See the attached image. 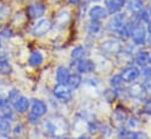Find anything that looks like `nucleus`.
<instances>
[{
	"mask_svg": "<svg viewBox=\"0 0 151 139\" xmlns=\"http://www.w3.org/2000/svg\"><path fill=\"white\" fill-rule=\"evenodd\" d=\"M43 126L50 136L56 137V138L65 137L68 132V124H67L66 119H63L62 117H59V116H55V117H52V118L45 120Z\"/></svg>",
	"mask_w": 151,
	"mask_h": 139,
	"instance_id": "f257e3e1",
	"label": "nucleus"
},
{
	"mask_svg": "<svg viewBox=\"0 0 151 139\" xmlns=\"http://www.w3.org/2000/svg\"><path fill=\"white\" fill-rule=\"evenodd\" d=\"M47 113V105L45 102L40 101V100H34L32 103V107L31 111L28 113V119L32 124H37L39 119L45 116Z\"/></svg>",
	"mask_w": 151,
	"mask_h": 139,
	"instance_id": "f03ea898",
	"label": "nucleus"
},
{
	"mask_svg": "<svg viewBox=\"0 0 151 139\" xmlns=\"http://www.w3.org/2000/svg\"><path fill=\"white\" fill-rule=\"evenodd\" d=\"M53 92H54V96L63 103H68L73 100V91H72V88L68 87V84L58 83L54 87Z\"/></svg>",
	"mask_w": 151,
	"mask_h": 139,
	"instance_id": "7ed1b4c3",
	"label": "nucleus"
},
{
	"mask_svg": "<svg viewBox=\"0 0 151 139\" xmlns=\"http://www.w3.org/2000/svg\"><path fill=\"white\" fill-rule=\"evenodd\" d=\"M132 22V28H131V33L130 36L132 39V41L136 43V44H144L147 42V32L145 29L137 22V21H131Z\"/></svg>",
	"mask_w": 151,
	"mask_h": 139,
	"instance_id": "20e7f679",
	"label": "nucleus"
},
{
	"mask_svg": "<svg viewBox=\"0 0 151 139\" xmlns=\"http://www.w3.org/2000/svg\"><path fill=\"white\" fill-rule=\"evenodd\" d=\"M101 50L106 55H117L122 50V44L119 40L108 39L101 43Z\"/></svg>",
	"mask_w": 151,
	"mask_h": 139,
	"instance_id": "39448f33",
	"label": "nucleus"
},
{
	"mask_svg": "<svg viewBox=\"0 0 151 139\" xmlns=\"http://www.w3.org/2000/svg\"><path fill=\"white\" fill-rule=\"evenodd\" d=\"M119 75L123 78L124 82L131 83V82H135L139 77L141 71H139V69L136 66H128V67H125V68H123V69L121 70Z\"/></svg>",
	"mask_w": 151,
	"mask_h": 139,
	"instance_id": "423d86ee",
	"label": "nucleus"
},
{
	"mask_svg": "<svg viewBox=\"0 0 151 139\" xmlns=\"http://www.w3.org/2000/svg\"><path fill=\"white\" fill-rule=\"evenodd\" d=\"M52 28V22L48 19H41L33 26L32 28V35L34 36H42L48 33Z\"/></svg>",
	"mask_w": 151,
	"mask_h": 139,
	"instance_id": "0eeeda50",
	"label": "nucleus"
},
{
	"mask_svg": "<svg viewBox=\"0 0 151 139\" xmlns=\"http://www.w3.org/2000/svg\"><path fill=\"white\" fill-rule=\"evenodd\" d=\"M46 13V7L41 2H35L28 6L27 8V15L31 19H39Z\"/></svg>",
	"mask_w": 151,
	"mask_h": 139,
	"instance_id": "6e6552de",
	"label": "nucleus"
},
{
	"mask_svg": "<svg viewBox=\"0 0 151 139\" xmlns=\"http://www.w3.org/2000/svg\"><path fill=\"white\" fill-rule=\"evenodd\" d=\"M89 16H90V20L102 21V20L107 19L108 11L102 6H94L89 9Z\"/></svg>",
	"mask_w": 151,
	"mask_h": 139,
	"instance_id": "1a4fd4ad",
	"label": "nucleus"
},
{
	"mask_svg": "<svg viewBox=\"0 0 151 139\" xmlns=\"http://www.w3.org/2000/svg\"><path fill=\"white\" fill-rule=\"evenodd\" d=\"M125 21H127L125 14H123V13H115V15L110 19V21L108 22V28L115 33Z\"/></svg>",
	"mask_w": 151,
	"mask_h": 139,
	"instance_id": "9d476101",
	"label": "nucleus"
},
{
	"mask_svg": "<svg viewBox=\"0 0 151 139\" xmlns=\"http://www.w3.org/2000/svg\"><path fill=\"white\" fill-rule=\"evenodd\" d=\"M128 92H129V95L131 97L137 98V100H141V98H143L145 96L147 90H145V88H144L143 84H141V83H132L129 87Z\"/></svg>",
	"mask_w": 151,
	"mask_h": 139,
	"instance_id": "9b49d317",
	"label": "nucleus"
},
{
	"mask_svg": "<svg viewBox=\"0 0 151 139\" xmlns=\"http://www.w3.org/2000/svg\"><path fill=\"white\" fill-rule=\"evenodd\" d=\"M104 2H106V9L108 11V13L115 14L122 9L127 0H104Z\"/></svg>",
	"mask_w": 151,
	"mask_h": 139,
	"instance_id": "f8f14e48",
	"label": "nucleus"
},
{
	"mask_svg": "<svg viewBox=\"0 0 151 139\" xmlns=\"http://www.w3.org/2000/svg\"><path fill=\"white\" fill-rule=\"evenodd\" d=\"M0 117H5L7 119H13V110L11 107V103L0 96Z\"/></svg>",
	"mask_w": 151,
	"mask_h": 139,
	"instance_id": "ddd939ff",
	"label": "nucleus"
},
{
	"mask_svg": "<svg viewBox=\"0 0 151 139\" xmlns=\"http://www.w3.org/2000/svg\"><path fill=\"white\" fill-rule=\"evenodd\" d=\"M76 69H77L78 72H81V74H89V72L94 71V69H95V63L91 60H84V59H82V60L78 61Z\"/></svg>",
	"mask_w": 151,
	"mask_h": 139,
	"instance_id": "4468645a",
	"label": "nucleus"
},
{
	"mask_svg": "<svg viewBox=\"0 0 151 139\" xmlns=\"http://www.w3.org/2000/svg\"><path fill=\"white\" fill-rule=\"evenodd\" d=\"M13 107L19 113H25L29 107V101L25 96H19V98L13 103Z\"/></svg>",
	"mask_w": 151,
	"mask_h": 139,
	"instance_id": "2eb2a0df",
	"label": "nucleus"
},
{
	"mask_svg": "<svg viewBox=\"0 0 151 139\" xmlns=\"http://www.w3.org/2000/svg\"><path fill=\"white\" fill-rule=\"evenodd\" d=\"M127 7L130 13L138 15L142 12V9L144 8V2H143V0H129L127 4Z\"/></svg>",
	"mask_w": 151,
	"mask_h": 139,
	"instance_id": "dca6fc26",
	"label": "nucleus"
},
{
	"mask_svg": "<svg viewBox=\"0 0 151 139\" xmlns=\"http://www.w3.org/2000/svg\"><path fill=\"white\" fill-rule=\"evenodd\" d=\"M135 62L138 67H147L150 63V54L148 52H139L137 53L136 57H135Z\"/></svg>",
	"mask_w": 151,
	"mask_h": 139,
	"instance_id": "f3484780",
	"label": "nucleus"
},
{
	"mask_svg": "<svg viewBox=\"0 0 151 139\" xmlns=\"http://www.w3.org/2000/svg\"><path fill=\"white\" fill-rule=\"evenodd\" d=\"M70 76V72L69 70L67 69L66 67H59L56 70V80L59 83H62V84H67L68 82V78Z\"/></svg>",
	"mask_w": 151,
	"mask_h": 139,
	"instance_id": "a211bd4d",
	"label": "nucleus"
},
{
	"mask_svg": "<svg viewBox=\"0 0 151 139\" xmlns=\"http://www.w3.org/2000/svg\"><path fill=\"white\" fill-rule=\"evenodd\" d=\"M28 62H29V64H31L32 67H40V66L43 63V55H42L40 52L35 50V52H33V53L29 55Z\"/></svg>",
	"mask_w": 151,
	"mask_h": 139,
	"instance_id": "6ab92c4d",
	"label": "nucleus"
},
{
	"mask_svg": "<svg viewBox=\"0 0 151 139\" xmlns=\"http://www.w3.org/2000/svg\"><path fill=\"white\" fill-rule=\"evenodd\" d=\"M69 19H70V13H69V11L63 9V11H61V12L58 13L55 21H56V24H58L60 27H63L66 24H68Z\"/></svg>",
	"mask_w": 151,
	"mask_h": 139,
	"instance_id": "aec40b11",
	"label": "nucleus"
},
{
	"mask_svg": "<svg viewBox=\"0 0 151 139\" xmlns=\"http://www.w3.org/2000/svg\"><path fill=\"white\" fill-rule=\"evenodd\" d=\"M12 72V66L9 63V61L2 56L0 57V74L1 75H9Z\"/></svg>",
	"mask_w": 151,
	"mask_h": 139,
	"instance_id": "412c9836",
	"label": "nucleus"
},
{
	"mask_svg": "<svg viewBox=\"0 0 151 139\" xmlns=\"http://www.w3.org/2000/svg\"><path fill=\"white\" fill-rule=\"evenodd\" d=\"M12 130L11 126V122L9 119L5 118V117H0V135H8Z\"/></svg>",
	"mask_w": 151,
	"mask_h": 139,
	"instance_id": "4be33fe9",
	"label": "nucleus"
},
{
	"mask_svg": "<svg viewBox=\"0 0 151 139\" xmlns=\"http://www.w3.org/2000/svg\"><path fill=\"white\" fill-rule=\"evenodd\" d=\"M81 83H82V78H81V76L78 74L70 75L69 78H68V82H67L68 87L72 88V89H77L81 85Z\"/></svg>",
	"mask_w": 151,
	"mask_h": 139,
	"instance_id": "5701e85b",
	"label": "nucleus"
},
{
	"mask_svg": "<svg viewBox=\"0 0 151 139\" xmlns=\"http://www.w3.org/2000/svg\"><path fill=\"white\" fill-rule=\"evenodd\" d=\"M84 56H86V49L82 46L75 47L72 50V59L75 60V61H80V60L84 59Z\"/></svg>",
	"mask_w": 151,
	"mask_h": 139,
	"instance_id": "b1692460",
	"label": "nucleus"
},
{
	"mask_svg": "<svg viewBox=\"0 0 151 139\" xmlns=\"http://www.w3.org/2000/svg\"><path fill=\"white\" fill-rule=\"evenodd\" d=\"M138 19L142 20L143 22L151 24V6L142 9V12L138 14Z\"/></svg>",
	"mask_w": 151,
	"mask_h": 139,
	"instance_id": "393cba45",
	"label": "nucleus"
},
{
	"mask_svg": "<svg viewBox=\"0 0 151 139\" xmlns=\"http://www.w3.org/2000/svg\"><path fill=\"white\" fill-rule=\"evenodd\" d=\"M88 29L91 34H99L102 29V26L100 24V21H95V20H91L88 25Z\"/></svg>",
	"mask_w": 151,
	"mask_h": 139,
	"instance_id": "a878e982",
	"label": "nucleus"
},
{
	"mask_svg": "<svg viewBox=\"0 0 151 139\" xmlns=\"http://www.w3.org/2000/svg\"><path fill=\"white\" fill-rule=\"evenodd\" d=\"M123 78L121 77V75H115L110 78V85L113 88H121L123 84Z\"/></svg>",
	"mask_w": 151,
	"mask_h": 139,
	"instance_id": "bb28decb",
	"label": "nucleus"
},
{
	"mask_svg": "<svg viewBox=\"0 0 151 139\" xmlns=\"http://www.w3.org/2000/svg\"><path fill=\"white\" fill-rule=\"evenodd\" d=\"M114 118H115L116 122H119L121 124H123L124 120L127 119V115H125L124 111H121V110L118 109V110L115 111V113H114Z\"/></svg>",
	"mask_w": 151,
	"mask_h": 139,
	"instance_id": "cd10ccee",
	"label": "nucleus"
},
{
	"mask_svg": "<svg viewBox=\"0 0 151 139\" xmlns=\"http://www.w3.org/2000/svg\"><path fill=\"white\" fill-rule=\"evenodd\" d=\"M19 96H20V94H19V91L17 90V89H13V90H11L9 92H8V97H7V101L11 103V104L13 105V103L19 98Z\"/></svg>",
	"mask_w": 151,
	"mask_h": 139,
	"instance_id": "c85d7f7f",
	"label": "nucleus"
},
{
	"mask_svg": "<svg viewBox=\"0 0 151 139\" xmlns=\"http://www.w3.org/2000/svg\"><path fill=\"white\" fill-rule=\"evenodd\" d=\"M9 14V7L6 5H0V21L5 20Z\"/></svg>",
	"mask_w": 151,
	"mask_h": 139,
	"instance_id": "c756f323",
	"label": "nucleus"
},
{
	"mask_svg": "<svg viewBox=\"0 0 151 139\" xmlns=\"http://www.w3.org/2000/svg\"><path fill=\"white\" fill-rule=\"evenodd\" d=\"M138 126V122L136 118H129L128 120V128L129 129H136Z\"/></svg>",
	"mask_w": 151,
	"mask_h": 139,
	"instance_id": "7c9ffc66",
	"label": "nucleus"
},
{
	"mask_svg": "<svg viewBox=\"0 0 151 139\" xmlns=\"http://www.w3.org/2000/svg\"><path fill=\"white\" fill-rule=\"evenodd\" d=\"M147 92H151V77L150 78H145V82L143 83Z\"/></svg>",
	"mask_w": 151,
	"mask_h": 139,
	"instance_id": "2f4dec72",
	"label": "nucleus"
},
{
	"mask_svg": "<svg viewBox=\"0 0 151 139\" xmlns=\"http://www.w3.org/2000/svg\"><path fill=\"white\" fill-rule=\"evenodd\" d=\"M144 111H145V113H148V115L151 116V100L145 102V104H144Z\"/></svg>",
	"mask_w": 151,
	"mask_h": 139,
	"instance_id": "473e14b6",
	"label": "nucleus"
},
{
	"mask_svg": "<svg viewBox=\"0 0 151 139\" xmlns=\"http://www.w3.org/2000/svg\"><path fill=\"white\" fill-rule=\"evenodd\" d=\"M89 131H90L91 133H95V132H97V131H99V126H97V124L91 122V123L89 124Z\"/></svg>",
	"mask_w": 151,
	"mask_h": 139,
	"instance_id": "72a5a7b5",
	"label": "nucleus"
},
{
	"mask_svg": "<svg viewBox=\"0 0 151 139\" xmlns=\"http://www.w3.org/2000/svg\"><path fill=\"white\" fill-rule=\"evenodd\" d=\"M142 75H143L145 78H150V77H151V68L144 67V71L142 72Z\"/></svg>",
	"mask_w": 151,
	"mask_h": 139,
	"instance_id": "f704fd0d",
	"label": "nucleus"
},
{
	"mask_svg": "<svg viewBox=\"0 0 151 139\" xmlns=\"http://www.w3.org/2000/svg\"><path fill=\"white\" fill-rule=\"evenodd\" d=\"M22 129H24L22 125H17L15 126V130H14V135H20L22 132Z\"/></svg>",
	"mask_w": 151,
	"mask_h": 139,
	"instance_id": "c9c22d12",
	"label": "nucleus"
},
{
	"mask_svg": "<svg viewBox=\"0 0 151 139\" xmlns=\"http://www.w3.org/2000/svg\"><path fill=\"white\" fill-rule=\"evenodd\" d=\"M1 34L4 35V36H12V35H9V34H12V32H11V29L9 28H5V29H2V32H1Z\"/></svg>",
	"mask_w": 151,
	"mask_h": 139,
	"instance_id": "e433bc0d",
	"label": "nucleus"
},
{
	"mask_svg": "<svg viewBox=\"0 0 151 139\" xmlns=\"http://www.w3.org/2000/svg\"><path fill=\"white\" fill-rule=\"evenodd\" d=\"M69 2L73 4V5H78L81 2V0H69Z\"/></svg>",
	"mask_w": 151,
	"mask_h": 139,
	"instance_id": "4c0bfd02",
	"label": "nucleus"
},
{
	"mask_svg": "<svg viewBox=\"0 0 151 139\" xmlns=\"http://www.w3.org/2000/svg\"><path fill=\"white\" fill-rule=\"evenodd\" d=\"M148 32L151 35V24H148Z\"/></svg>",
	"mask_w": 151,
	"mask_h": 139,
	"instance_id": "58836bf2",
	"label": "nucleus"
},
{
	"mask_svg": "<svg viewBox=\"0 0 151 139\" xmlns=\"http://www.w3.org/2000/svg\"><path fill=\"white\" fill-rule=\"evenodd\" d=\"M90 1H93V2H99V1H101V0H90Z\"/></svg>",
	"mask_w": 151,
	"mask_h": 139,
	"instance_id": "ea45409f",
	"label": "nucleus"
},
{
	"mask_svg": "<svg viewBox=\"0 0 151 139\" xmlns=\"http://www.w3.org/2000/svg\"><path fill=\"white\" fill-rule=\"evenodd\" d=\"M148 41H149V43L151 44V35H150V37H149V40H148Z\"/></svg>",
	"mask_w": 151,
	"mask_h": 139,
	"instance_id": "a19ab883",
	"label": "nucleus"
},
{
	"mask_svg": "<svg viewBox=\"0 0 151 139\" xmlns=\"http://www.w3.org/2000/svg\"><path fill=\"white\" fill-rule=\"evenodd\" d=\"M0 48H1V39H0Z\"/></svg>",
	"mask_w": 151,
	"mask_h": 139,
	"instance_id": "79ce46f5",
	"label": "nucleus"
},
{
	"mask_svg": "<svg viewBox=\"0 0 151 139\" xmlns=\"http://www.w3.org/2000/svg\"><path fill=\"white\" fill-rule=\"evenodd\" d=\"M150 63H151V55H150Z\"/></svg>",
	"mask_w": 151,
	"mask_h": 139,
	"instance_id": "37998d69",
	"label": "nucleus"
}]
</instances>
